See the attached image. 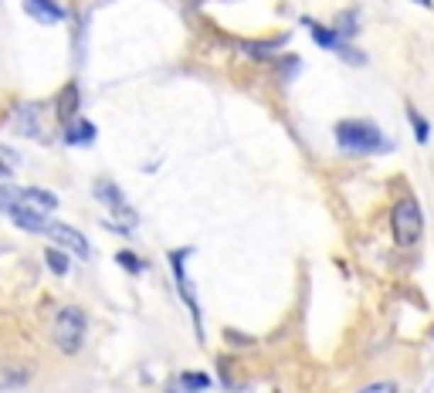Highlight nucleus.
<instances>
[{"instance_id": "obj_14", "label": "nucleus", "mask_w": 434, "mask_h": 393, "mask_svg": "<svg viewBox=\"0 0 434 393\" xmlns=\"http://www.w3.org/2000/svg\"><path fill=\"white\" fill-rule=\"evenodd\" d=\"M177 383H180V387H184L187 393H204L207 387H211V377H207V373H197V370H194V373H180V380H177Z\"/></svg>"}, {"instance_id": "obj_1", "label": "nucleus", "mask_w": 434, "mask_h": 393, "mask_svg": "<svg viewBox=\"0 0 434 393\" xmlns=\"http://www.w3.org/2000/svg\"><path fill=\"white\" fill-rule=\"evenodd\" d=\"M336 143L346 153H380L387 150V136L367 119H343L336 122Z\"/></svg>"}, {"instance_id": "obj_7", "label": "nucleus", "mask_w": 434, "mask_h": 393, "mask_svg": "<svg viewBox=\"0 0 434 393\" xmlns=\"http://www.w3.org/2000/svg\"><path fill=\"white\" fill-rule=\"evenodd\" d=\"M7 214H11V221H14L21 231H28V234H48V221L41 211H34L28 204H7Z\"/></svg>"}, {"instance_id": "obj_5", "label": "nucleus", "mask_w": 434, "mask_h": 393, "mask_svg": "<svg viewBox=\"0 0 434 393\" xmlns=\"http://www.w3.org/2000/svg\"><path fill=\"white\" fill-rule=\"evenodd\" d=\"M187 258H190V248H177V251H170V268H173V282H177V292H180L184 305L190 309V316H194V326H197V339L204 343L201 302H197V292H194V285H190V275H187Z\"/></svg>"}, {"instance_id": "obj_6", "label": "nucleus", "mask_w": 434, "mask_h": 393, "mask_svg": "<svg viewBox=\"0 0 434 393\" xmlns=\"http://www.w3.org/2000/svg\"><path fill=\"white\" fill-rule=\"evenodd\" d=\"M48 238L55 241V248H62V251H72V255H78V258H92V244H89V238H85L82 231H75L72 224L51 221V224H48Z\"/></svg>"}, {"instance_id": "obj_4", "label": "nucleus", "mask_w": 434, "mask_h": 393, "mask_svg": "<svg viewBox=\"0 0 434 393\" xmlns=\"http://www.w3.org/2000/svg\"><path fill=\"white\" fill-rule=\"evenodd\" d=\"M92 194L99 204H106L108 211H112V217H116V224H108L112 231H133V227L140 224V214L129 207V200H126V194L119 190V183L108 180V177H99V180L92 183Z\"/></svg>"}, {"instance_id": "obj_15", "label": "nucleus", "mask_w": 434, "mask_h": 393, "mask_svg": "<svg viewBox=\"0 0 434 393\" xmlns=\"http://www.w3.org/2000/svg\"><path fill=\"white\" fill-rule=\"evenodd\" d=\"M45 265L55 275H68V268H72V261H68V255H65L62 248H48V251H45Z\"/></svg>"}, {"instance_id": "obj_9", "label": "nucleus", "mask_w": 434, "mask_h": 393, "mask_svg": "<svg viewBox=\"0 0 434 393\" xmlns=\"http://www.w3.org/2000/svg\"><path fill=\"white\" fill-rule=\"evenodd\" d=\"M24 11L41 24H62L65 21V7H58L55 0H24Z\"/></svg>"}, {"instance_id": "obj_13", "label": "nucleus", "mask_w": 434, "mask_h": 393, "mask_svg": "<svg viewBox=\"0 0 434 393\" xmlns=\"http://www.w3.org/2000/svg\"><path fill=\"white\" fill-rule=\"evenodd\" d=\"M407 119H411V126H414V139H418L421 146H428V139H431V122L424 119L414 106H407Z\"/></svg>"}, {"instance_id": "obj_17", "label": "nucleus", "mask_w": 434, "mask_h": 393, "mask_svg": "<svg viewBox=\"0 0 434 393\" xmlns=\"http://www.w3.org/2000/svg\"><path fill=\"white\" fill-rule=\"evenodd\" d=\"M360 393H397V383H394V380H377V383L360 387Z\"/></svg>"}, {"instance_id": "obj_2", "label": "nucleus", "mask_w": 434, "mask_h": 393, "mask_svg": "<svg viewBox=\"0 0 434 393\" xmlns=\"http://www.w3.org/2000/svg\"><path fill=\"white\" fill-rule=\"evenodd\" d=\"M390 227H394V241L397 248H414L424 234V214L414 196H401L390 211Z\"/></svg>"}, {"instance_id": "obj_18", "label": "nucleus", "mask_w": 434, "mask_h": 393, "mask_svg": "<svg viewBox=\"0 0 434 393\" xmlns=\"http://www.w3.org/2000/svg\"><path fill=\"white\" fill-rule=\"evenodd\" d=\"M11 173H14V167L7 160H0V177H11Z\"/></svg>"}, {"instance_id": "obj_16", "label": "nucleus", "mask_w": 434, "mask_h": 393, "mask_svg": "<svg viewBox=\"0 0 434 393\" xmlns=\"http://www.w3.org/2000/svg\"><path fill=\"white\" fill-rule=\"evenodd\" d=\"M116 265H119V268H126L129 275H140L143 268H146V265H143V261L133 255V251H119V255H116Z\"/></svg>"}, {"instance_id": "obj_12", "label": "nucleus", "mask_w": 434, "mask_h": 393, "mask_svg": "<svg viewBox=\"0 0 434 393\" xmlns=\"http://www.w3.org/2000/svg\"><path fill=\"white\" fill-rule=\"evenodd\" d=\"M333 31L340 34L343 41H353V38H357V31H360V17L353 14V11H340L336 21H333Z\"/></svg>"}, {"instance_id": "obj_10", "label": "nucleus", "mask_w": 434, "mask_h": 393, "mask_svg": "<svg viewBox=\"0 0 434 393\" xmlns=\"http://www.w3.org/2000/svg\"><path fill=\"white\" fill-rule=\"evenodd\" d=\"M95 136H99V129H95L89 119H82V116L65 126V143H68V146H92Z\"/></svg>"}, {"instance_id": "obj_8", "label": "nucleus", "mask_w": 434, "mask_h": 393, "mask_svg": "<svg viewBox=\"0 0 434 393\" xmlns=\"http://www.w3.org/2000/svg\"><path fill=\"white\" fill-rule=\"evenodd\" d=\"M78 106H82V92H78L75 82H68L62 89V95H58V102H55V116H58V122H75L78 119Z\"/></svg>"}, {"instance_id": "obj_3", "label": "nucleus", "mask_w": 434, "mask_h": 393, "mask_svg": "<svg viewBox=\"0 0 434 393\" xmlns=\"http://www.w3.org/2000/svg\"><path fill=\"white\" fill-rule=\"evenodd\" d=\"M85 329H89V319L78 305H62L58 316H55V326H51V336H55V346L62 353H78L82 343H85Z\"/></svg>"}, {"instance_id": "obj_19", "label": "nucleus", "mask_w": 434, "mask_h": 393, "mask_svg": "<svg viewBox=\"0 0 434 393\" xmlns=\"http://www.w3.org/2000/svg\"><path fill=\"white\" fill-rule=\"evenodd\" d=\"M414 4H418V7H431L434 0H414Z\"/></svg>"}, {"instance_id": "obj_11", "label": "nucleus", "mask_w": 434, "mask_h": 393, "mask_svg": "<svg viewBox=\"0 0 434 393\" xmlns=\"http://www.w3.org/2000/svg\"><path fill=\"white\" fill-rule=\"evenodd\" d=\"M312 31V41L319 48H326V51H333V55H343V48H346V41H343L340 34L333 28H323V24H312V21H306Z\"/></svg>"}]
</instances>
